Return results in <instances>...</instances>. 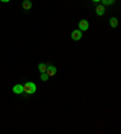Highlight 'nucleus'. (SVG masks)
Returning a JSON list of instances; mask_svg holds the SVG:
<instances>
[{
    "label": "nucleus",
    "mask_w": 121,
    "mask_h": 134,
    "mask_svg": "<svg viewBox=\"0 0 121 134\" xmlns=\"http://www.w3.org/2000/svg\"><path fill=\"white\" fill-rule=\"evenodd\" d=\"M36 92V85L34 82H27L25 85H23V93H27V94H34Z\"/></svg>",
    "instance_id": "obj_1"
},
{
    "label": "nucleus",
    "mask_w": 121,
    "mask_h": 134,
    "mask_svg": "<svg viewBox=\"0 0 121 134\" xmlns=\"http://www.w3.org/2000/svg\"><path fill=\"white\" fill-rule=\"evenodd\" d=\"M71 40H74V41H79L82 39V31L80 30V29H75V30L71 31Z\"/></svg>",
    "instance_id": "obj_2"
},
{
    "label": "nucleus",
    "mask_w": 121,
    "mask_h": 134,
    "mask_svg": "<svg viewBox=\"0 0 121 134\" xmlns=\"http://www.w3.org/2000/svg\"><path fill=\"white\" fill-rule=\"evenodd\" d=\"M78 27H79V29H80L81 31H87L88 30V28H90V23L87 22L86 19H81L80 22H79Z\"/></svg>",
    "instance_id": "obj_3"
},
{
    "label": "nucleus",
    "mask_w": 121,
    "mask_h": 134,
    "mask_svg": "<svg viewBox=\"0 0 121 134\" xmlns=\"http://www.w3.org/2000/svg\"><path fill=\"white\" fill-rule=\"evenodd\" d=\"M46 74L49 75V76H55V75L57 74V68L55 65H47L46 68Z\"/></svg>",
    "instance_id": "obj_4"
},
{
    "label": "nucleus",
    "mask_w": 121,
    "mask_h": 134,
    "mask_svg": "<svg viewBox=\"0 0 121 134\" xmlns=\"http://www.w3.org/2000/svg\"><path fill=\"white\" fill-rule=\"evenodd\" d=\"M12 92L15 94H22L23 93V85H21V83L15 85L12 87Z\"/></svg>",
    "instance_id": "obj_5"
},
{
    "label": "nucleus",
    "mask_w": 121,
    "mask_h": 134,
    "mask_svg": "<svg viewBox=\"0 0 121 134\" xmlns=\"http://www.w3.org/2000/svg\"><path fill=\"white\" fill-rule=\"evenodd\" d=\"M96 13L98 16H103L106 13V6H103V5H98L96 7Z\"/></svg>",
    "instance_id": "obj_6"
},
{
    "label": "nucleus",
    "mask_w": 121,
    "mask_h": 134,
    "mask_svg": "<svg viewBox=\"0 0 121 134\" xmlns=\"http://www.w3.org/2000/svg\"><path fill=\"white\" fill-rule=\"evenodd\" d=\"M22 7H23V10H30L31 9V1L30 0H23Z\"/></svg>",
    "instance_id": "obj_7"
},
{
    "label": "nucleus",
    "mask_w": 121,
    "mask_h": 134,
    "mask_svg": "<svg viewBox=\"0 0 121 134\" xmlns=\"http://www.w3.org/2000/svg\"><path fill=\"white\" fill-rule=\"evenodd\" d=\"M109 24H110L112 28H116L118 24H119L118 18H116V17H110V19H109Z\"/></svg>",
    "instance_id": "obj_8"
},
{
    "label": "nucleus",
    "mask_w": 121,
    "mask_h": 134,
    "mask_svg": "<svg viewBox=\"0 0 121 134\" xmlns=\"http://www.w3.org/2000/svg\"><path fill=\"white\" fill-rule=\"evenodd\" d=\"M46 68H47V65L45 63H40V64L38 65V69H39L40 72H46Z\"/></svg>",
    "instance_id": "obj_9"
},
{
    "label": "nucleus",
    "mask_w": 121,
    "mask_h": 134,
    "mask_svg": "<svg viewBox=\"0 0 121 134\" xmlns=\"http://www.w3.org/2000/svg\"><path fill=\"white\" fill-rule=\"evenodd\" d=\"M102 1L103 6H109V5H113L115 3V0H101Z\"/></svg>",
    "instance_id": "obj_10"
},
{
    "label": "nucleus",
    "mask_w": 121,
    "mask_h": 134,
    "mask_svg": "<svg viewBox=\"0 0 121 134\" xmlns=\"http://www.w3.org/2000/svg\"><path fill=\"white\" fill-rule=\"evenodd\" d=\"M49 79H50V76H49L46 72H41V75H40V80H41V81H49Z\"/></svg>",
    "instance_id": "obj_11"
},
{
    "label": "nucleus",
    "mask_w": 121,
    "mask_h": 134,
    "mask_svg": "<svg viewBox=\"0 0 121 134\" xmlns=\"http://www.w3.org/2000/svg\"><path fill=\"white\" fill-rule=\"evenodd\" d=\"M0 1H1V3H9L10 0H0Z\"/></svg>",
    "instance_id": "obj_12"
},
{
    "label": "nucleus",
    "mask_w": 121,
    "mask_h": 134,
    "mask_svg": "<svg viewBox=\"0 0 121 134\" xmlns=\"http://www.w3.org/2000/svg\"><path fill=\"white\" fill-rule=\"evenodd\" d=\"M93 3H98V1H101V0H92Z\"/></svg>",
    "instance_id": "obj_13"
}]
</instances>
